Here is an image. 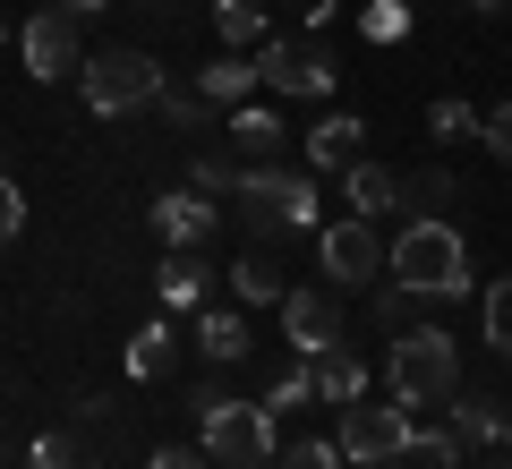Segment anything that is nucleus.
I'll use <instances>...</instances> for the list:
<instances>
[{"instance_id":"f257e3e1","label":"nucleus","mask_w":512,"mask_h":469,"mask_svg":"<svg viewBox=\"0 0 512 469\" xmlns=\"http://www.w3.org/2000/svg\"><path fill=\"white\" fill-rule=\"evenodd\" d=\"M384 393L402 401V410H444V401L461 393V350L444 325H410L393 333V350H384Z\"/></svg>"},{"instance_id":"f03ea898","label":"nucleus","mask_w":512,"mask_h":469,"mask_svg":"<svg viewBox=\"0 0 512 469\" xmlns=\"http://www.w3.org/2000/svg\"><path fill=\"white\" fill-rule=\"evenodd\" d=\"M384 273L402 290H419V299H470V248H461L453 222L419 214L393 248H384Z\"/></svg>"},{"instance_id":"7ed1b4c3","label":"nucleus","mask_w":512,"mask_h":469,"mask_svg":"<svg viewBox=\"0 0 512 469\" xmlns=\"http://www.w3.org/2000/svg\"><path fill=\"white\" fill-rule=\"evenodd\" d=\"M231 214H239L248 239H282V231H308L316 222V188L299 171H282V163H248L231 180Z\"/></svg>"},{"instance_id":"20e7f679","label":"nucleus","mask_w":512,"mask_h":469,"mask_svg":"<svg viewBox=\"0 0 512 469\" xmlns=\"http://www.w3.org/2000/svg\"><path fill=\"white\" fill-rule=\"evenodd\" d=\"M77 86H86L94 120H128V111H146L154 94H163V60L137 52V43H111V52L77 60Z\"/></svg>"},{"instance_id":"39448f33","label":"nucleus","mask_w":512,"mask_h":469,"mask_svg":"<svg viewBox=\"0 0 512 469\" xmlns=\"http://www.w3.org/2000/svg\"><path fill=\"white\" fill-rule=\"evenodd\" d=\"M188 410H197V427H205V461L214 469H265L274 461V418H265V401L197 393Z\"/></svg>"},{"instance_id":"423d86ee","label":"nucleus","mask_w":512,"mask_h":469,"mask_svg":"<svg viewBox=\"0 0 512 469\" xmlns=\"http://www.w3.org/2000/svg\"><path fill=\"white\" fill-rule=\"evenodd\" d=\"M333 77H342V60H333V43H316V35H299V43L265 35L256 43V86L282 94V103H325Z\"/></svg>"},{"instance_id":"0eeeda50","label":"nucleus","mask_w":512,"mask_h":469,"mask_svg":"<svg viewBox=\"0 0 512 469\" xmlns=\"http://www.w3.org/2000/svg\"><path fill=\"white\" fill-rule=\"evenodd\" d=\"M342 461H359V469H376V461H402V444H410V410L402 401H342Z\"/></svg>"},{"instance_id":"6e6552de","label":"nucleus","mask_w":512,"mask_h":469,"mask_svg":"<svg viewBox=\"0 0 512 469\" xmlns=\"http://www.w3.org/2000/svg\"><path fill=\"white\" fill-rule=\"evenodd\" d=\"M316 265H325L333 290H367V282L384 273V239L367 231L359 214H342V222H325V231H316Z\"/></svg>"},{"instance_id":"1a4fd4ad","label":"nucleus","mask_w":512,"mask_h":469,"mask_svg":"<svg viewBox=\"0 0 512 469\" xmlns=\"http://www.w3.org/2000/svg\"><path fill=\"white\" fill-rule=\"evenodd\" d=\"M18 60H26V77H43V86H52V77H69L77 60H86V52H77V18L43 0L35 18L18 26Z\"/></svg>"},{"instance_id":"9d476101","label":"nucleus","mask_w":512,"mask_h":469,"mask_svg":"<svg viewBox=\"0 0 512 469\" xmlns=\"http://www.w3.org/2000/svg\"><path fill=\"white\" fill-rule=\"evenodd\" d=\"M274 307H282V333H291L299 359H316V350L342 342V299H333V290H282Z\"/></svg>"},{"instance_id":"9b49d317","label":"nucleus","mask_w":512,"mask_h":469,"mask_svg":"<svg viewBox=\"0 0 512 469\" xmlns=\"http://www.w3.org/2000/svg\"><path fill=\"white\" fill-rule=\"evenodd\" d=\"M214 231H222L214 197H197V188H163V197H154V239H163V248H205Z\"/></svg>"},{"instance_id":"f8f14e48","label":"nucleus","mask_w":512,"mask_h":469,"mask_svg":"<svg viewBox=\"0 0 512 469\" xmlns=\"http://www.w3.org/2000/svg\"><path fill=\"white\" fill-rule=\"evenodd\" d=\"M222 137L248 154V163H274L282 145H291V128H282V111H265V103H231V128Z\"/></svg>"},{"instance_id":"ddd939ff","label":"nucleus","mask_w":512,"mask_h":469,"mask_svg":"<svg viewBox=\"0 0 512 469\" xmlns=\"http://www.w3.org/2000/svg\"><path fill=\"white\" fill-rule=\"evenodd\" d=\"M308 376H316V401H333V410L367 393V359H359V350H350V342L316 350V359H308Z\"/></svg>"},{"instance_id":"4468645a","label":"nucleus","mask_w":512,"mask_h":469,"mask_svg":"<svg viewBox=\"0 0 512 469\" xmlns=\"http://www.w3.org/2000/svg\"><path fill=\"white\" fill-rule=\"evenodd\" d=\"M359 145H367V120L333 111V120L308 128V163H316V171H350V163H359Z\"/></svg>"},{"instance_id":"2eb2a0df","label":"nucleus","mask_w":512,"mask_h":469,"mask_svg":"<svg viewBox=\"0 0 512 469\" xmlns=\"http://www.w3.org/2000/svg\"><path fill=\"white\" fill-rule=\"evenodd\" d=\"M342 205H350V214H359V222H376L384 205H402V180H393V171H384V163H367V154H359V163L342 171Z\"/></svg>"},{"instance_id":"dca6fc26","label":"nucleus","mask_w":512,"mask_h":469,"mask_svg":"<svg viewBox=\"0 0 512 469\" xmlns=\"http://www.w3.org/2000/svg\"><path fill=\"white\" fill-rule=\"evenodd\" d=\"M197 350L214 367H239L256 350V333H248V316H239V307H205V325H197Z\"/></svg>"},{"instance_id":"f3484780","label":"nucleus","mask_w":512,"mask_h":469,"mask_svg":"<svg viewBox=\"0 0 512 469\" xmlns=\"http://www.w3.org/2000/svg\"><path fill=\"white\" fill-rule=\"evenodd\" d=\"M171 359H180V333H171L163 316L128 333V376H137V384H163V376H171Z\"/></svg>"},{"instance_id":"a211bd4d","label":"nucleus","mask_w":512,"mask_h":469,"mask_svg":"<svg viewBox=\"0 0 512 469\" xmlns=\"http://www.w3.org/2000/svg\"><path fill=\"white\" fill-rule=\"evenodd\" d=\"M205 282H214V273H205V256H197V248H171V265L154 273L163 307H205Z\"/></svg>"},{"instance_id":"6ab92c4d","label":"nucleus","mask_w":512,"mask_h":469,"mask_svg":"<svg viewBox=\"0 0 512 469\" xmlns=\"http://www.w3.org/2000/svg\"><path fill=\"white\" fill-rule=\"evenodd\" d=\"M282 290H291V282H282L274 256H239V265H231V299H239V307H274Z\"/></svg>"},{"instance_id":"aec40b11","label":"nucleus","mask_w":512,"mask_h":469,"mask_svg":"<svg viewBox=\"0 0 512 469\" xmlns=\"http://www.w3.org/2000/svg\"><path fill=\"white\" fill-rule=\"evenodd\" d=\"M453 435H461V452L504 444V410H495V401H478V393H453Z\"/></svg>"},{"instance_id":"412c9836","label":"nucleus","mask_w":512,"mask_h":469,"mask_svg":"<svg viewBox=\"0 0 512 469\" xmlns=\"http://www.w3.org/2000/svg\"><path fill=\"white\" fill-rule=\"evenodd\" d=\"M248 86H256V60H214V69H197V94H205L214 111L248 103Z\"/></svg>"},{"instance_id":"4be33fe9","label":"nucleus","mask_w":512,"mask_h":469,"mask_svg":"<svg viewBox=\"0 0 512 469\" xmlns=\"http://www.w3.org/2000/svg\"><path fill=\"white\" fill-rule=\"evenodd\" d=\"M154 111H163L180 137H205V120H214V103H205L197 86H171V77H163V94H154Z\"/></svg>"},{"instance_id":"5701e85b","label":"nucleus","mask_w":512,"mask_h":469,"mask_svg":"<svg viewBox=\"0 0 512 469\" xmlns=\"http://www.w3.org/2000/svg\"><path fill=\"white\" fill-rule=\"evenodd\" d=\"M214 26H222V43L256 52L265 43V0H214Z\"/></svg>"},{"instance_id":"b1692460","label":"nucleus","mask_w":512,"mask_h":469,"mask_svg":"<svg viewBox=\"0 0 512 469\" xmlns=\"http://www.w3.org/2000/svg\"><path fill=\"white\" fill-rule=\"evenodd\" d=\"M402 461H419V469H461V435H453V427H410Z\"/></svg>"},{"instance_id":"393cba45","label":"nucleus","mask_w":512,"mask_h":469,"mask_svg":"<svg viewBox=\"0 0 512 469\" xmlns=\"http://www.w3.org/2000/svg\"><path fill=\"white\" fill-rule=\"evenodd\" d=\"M478 325H487V350H495V359H512V282H495L487 299H478Z\"/></svg>"},{"instance_id":"a878e982","label":"nucleus","mask_w":512,"mask_h":469,"mask_svg":"<svg viewBox=\"0 0 512 469\" xmlns=\"http://www.w3.org/2000/svg\"><path fill=\"white\" fill-rule=\"evenodd\" d=\"M308 401H316V376H308V367H282V376L265 384V418H282V410H308Z\"/></svg>"},{"instance_id":"bb28decb","label":"nucleus","mask_w":512,"mask_h":469,"mask_svg":"<svg viewBox=\"0 0 512 469\" xmlns=\"http://www.w3.org/2000/svg\"><path fill=\"white\" fill-rule=\"evenodd\" d=\"M26 469H94V452H77V435H35Z\"/></svg>"},{"instance_id":"cd10ccee","label":"nucleus","mask_w":512,"mask_h":469,"mask_svg":"<svg viewBox=\"0 0 512 469\" xmlns=\"http://www.w3.org/2000/svg\"><path fill=\"white\" fill-rule=\"evenodd\" d=\"M359 35L367 43H402L410 35V9H402V0H367V9H359Z\"/></svg>"},{"instance_id":"c85d7f7f","label":"nucleus","mask_w":512,"mask_h":469,"mask_svg":"<svg viewBox=\"0 0 512 469\" xmlns=\"http://www.w3.org/2000/svg\"><path fill=\"white\" fill-rule=\"evenodd\" d=\"M402 197H410V205H453L461 180H453L444 163H427V171H410V180H402Z\"/></svg>"},{"instance_id":"c756f323","label":"nucleus","mask_w":512,"mask_h":469,"mask_svg":"<svg viewBox=\"0 0 512 469\" xmlns=\"http://www.w3.org/2000/svg\"><path fill=\"white\" fill-rule=\"evenodd\" d=\"M376 325H384V333H410V325H419V290L384 282V290H376Z\"/></svg>"},{"instance_id":"7c9ffc66","label":"nucleus","mask_w":512,"mask_h":469,"mask_svg":"<svg viewBox=\"0 0 512 469\" xmlns=\"http://www.w3.org/2000/svg\"><path fill=\"white\" fill-rule=\"evenodd\" d=\"M427 128H436V137H478V111L461 103V94H444V103H427Z\"/></svg>"},{"instance_id":"2f4dec72","label":"nucleus","mask_w":512,"mask_h":469,"mask_svg":"<svg viewBox=\"0 0 512 469\" xmlns=\"http://www.w3.org/2000/svg\"><path fill=\"white\" fill-rule=\"evenodd\" d=\"M231 180H239V171L222 163V154H197V171H188V188H197V197H214V205L231 197Z\"/></svg>"},{"instance_id":"473e14b6","label":"nucleus","mask_w":512,"mask_h":469,"mask_svg":"<svg viewBox=\"0 0 512 469\" xmlns=\"http://www.w3.org/2000/svg\"><path fill=\"white\" fill-rule=\"evenodd\" d=\"M478 145H487L495 163H512V103H495V111H478Z\"/></svg>"},{"instance_id":"72a5a7b5","label":"nucleus","mask_w":512,"mask_h":469,"mask_svg":"<svg viewBox=\"0 0 512 469\" xmlns=\"http://www.w3.org/2000/svg\"><path fill=\"white\" fill-rule=\"evenodd\" d=\"M282 469H342V444L308 435V444H291V461H282Z\"/></svg>"},{"instance_id":"f704fd0d","label":"nucleus","mask_w":512,"mask_h":469,"mask_svg":"<svg viewBox=\"0 0 512 469\" xmlns=\"http://www.w3.org/2000/svg\"><path fill=\"white\" fill-rule=\"evenodd\" d=\"M18 231H26V197H18V180L0 171V248H9Z\"/></svg>"},{"instance_id":"c9c22d12","label":"nucleus","mask_w":512,"mask_h":469,"mask_svg":"<svg viewBox=\"0 0 512 469\" xmlns=\"http://www.w3.org/2000/svg\"><path fill=\"white\" fill-rule=\"evenodd\" d=\"M146 469H214V461H205V452H188V444H154Z\"/></svg>"},{"instance_id":"e433bc0d","label":"nucleus","mask_w":512,"mask_h":469,"mask_svg":"<svg viewBox=\"0 0 512 469\" xmlns=\"http://www.w3.org/2000/svg\"><path fill=\"white\" fill-rule=\"evenodd\" d=\"M291 9H299V26H325L333 9H342V0H291Z\"/></svg>"},{"instance_id":"4c0bfd02","label":"nucleus","mask_w":512,"mask_h":469,"mask_svg":"<svg viewBox=\"0 0 512 469\" xmlns=\"http://www.w3.org/2000/svg\"><path fill=\"white\" fill-rule=\"evenodd\" d=\"M52 9H69V18H94V9H111V0H52Z\"/></svg>"},{"instance_id":"58836bf2","label":"nucleus","mask_w":512,"mask_h":469,"mask_svg":"<svg viewBox=\"0 0 512 469\" xmlns=\"http://www.w3.org/2000/svg\"><path fill=\"white\" fill-rule=\"evenodd\" d=\"M470 9H504V0H470Z\"/></svg>"},{"instance_id":"ea45409f","label":"nucleus","mask_w":512,"mask_h":469,"mask_svg":"<svg viewBox=\"0 0 512 469\" xmlns=\"http://www.w3.org/2000/svg\"><path fill=\"white\" fill-rule=\"evenodd\" d=\"M504 444H512V410H504Z\"/></svg>"},{"instance_id":"a19ab883","label":"nucleus","mask_w":512,"mask_h":469,"mask_svg":"<svg viewBox=\"0 0 512 469\" xmlns=\"http://www.w3.org/2000/svg\"><path fill=\"white\" fill-rule=\"evenodd\" d=\"M0 43H9V18H0Z\"/></svg>"},{"instance_id":"79ce46f5","label":"nucleus","mask_w":512,"mask_h":469,"mask_svg":"<svg viewBox=\"0 0 512 469\" xmlns=\"http://www.w3.org/2000/svg\"><path fill=\"white\" fill-rule=\"evenodd\" d=\"M504 469H512V461H504Z\"/></svg>"}]
</instances>
